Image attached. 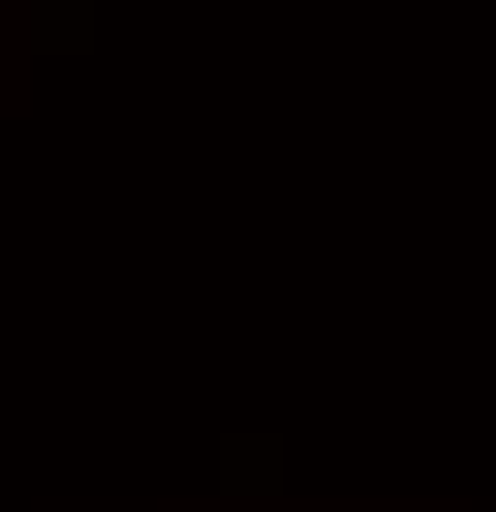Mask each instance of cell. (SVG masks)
<instances>
[]
</instances>
